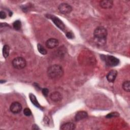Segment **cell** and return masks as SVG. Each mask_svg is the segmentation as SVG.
Segmentation results:
<instances>
[{
	"mask_svg": "<svg viewBox=\"0 0 130 130\" xmlns=\"http://www.w3.org/2000/svg\"><path fill=\"white\" fill-rule=\"evenodd\" d=\"M47 73L49 78L56 80L60 78L63 76V70L60 65L53 64L48 67Z\"/></svg>",
	"mask_w": 130,
	"mask_h": 130,
	"instance_id": "6da1fadb",
	"label": "cell"
},
{
	"mask_svg": "<svg viewBox=\"0 0 130 130\" xmlns=\"http://www.w3.org/2000/svg\"><path fill=\"white\" fill-rule=\"evenodd\" d=\"M107 30L103 26H98L93 31V36L95 41L100 45H104L106 41Z\"/></svg>",
	"mask_w": 130,
	"mask_h": 130,
	"instance_id": "7a4b0ae2",
	"label": "cell"
},
{
	"mask_svg": "<svg viewBox=\"0 0 130 130\" xmlns=\"http://www.w3.org/2000/svg\"><path fill=\"white\" fill-rule=\"evenodd\" d=\"M12 64L14 68L18 70H21L26 67V61L23 57L18 56L12 60Z\"/></svg>",
	"mask_w": 130,
	"mask_h": 130,
	"instance_id": "3957f363",
	"label": "cell"
},
{
	"mask_svg": "<svg viewBox=\"0 0 130 130\" xmlns=\"http://www.w3.org/2000/svg\"><path fill=\"white\" fill-rule=\"evenodd\" d=\"M102 58L107 65L110 67H115L119 63V60L112 55H102Z\"/></svg>",
	"mask_w": 130,
	"mask_h": 130,
	"instance_id": "277c9868",
	"label": "cell"
},
{
	"mask_svg": "<svg viewBox=\"0 0 130 130\" xmlns=\"http://www.w3.org/2000/svg\"><path fill=\"white\" fill-rule=\"evenodd\" d=\"M58 9L59 12L63 14H68L72 11V7L67 3L60 4Z\"/></svg>",
	"mask_w": 130,
	"mask_h": 130,
	"instance_id": "5b68a950",
	"label": "cell"
},
{
	"mask_svg": "<svg viewBox=\"0 0 130 130\" xmlns=\"http://www.w3.org/2000/svg\"><path fill=\"white\" fill-rule=\"evenodd\" d=\"M49 18L51 19L52 21L55 24V25L56 26H57L61 30H62V31L64 30L65 28H66L65 25H64V23H63V22L59 18L55 17V16H53V15H49Z\"/></svg>",
	"mask_w": 130,
	"mask_h": 130,
	"instance_id": "8992f818",
	"label": "cell"
},
{
	"mask_svg": "<svg viewBox=\"0 0 130 130\" xmlns=\"http://www.w3.org/2000/svg\"><path fill=\"white\" fill-rule=\"evenodd\" d=\"M22 109V107L21 104L18 102H13L10 106V111L14 114H17L20 113Z\"/></svg>",
	"mask_w": 130,
	"mask_h": 130,
	"instance_id": "52a82bcc",
	"label": "cell"
},
{
	"mask_svg": "<svg viewBox=\"0 0 130 130\" xmlns=\"http://www.w3.org/2000/svg\"><path fill=\"white\" fill-rule=\"evenodd\" d=\"M59 44L58 41L54 38H50L48 39L45 43L46 46L49 49H53L56 47Z\"/></svg>",
	"mask_w": 130,
	"mask_h": 130,
	"instance_id": "ba28073f",
	"label": "cell"
},
{
	"mask_svg": "<svg viewBox=\"0 0 130 130\" xmlns=\"http://www.w3.org/2000/svg\"><path fill=\"white\" fill-rule=\"evenodd\" d=\"M117 72L115 70H111L108 72V73L107 75L106 78L107 80L110 82H113L117 76Z\"/></svg>",
	"mask_w": 130,
	"mask_h": 130,
	"instance_id": "9c48e42d",
	"label": "cell"
},
{
	"mask_svg": "<svg viewBox=\"0 0 130 130\" xmlns=\"http://www.w3.org/2000/svg\"><path fill=\"white\" fill-rule=\"evenodd\" d=\"M113 5V2L110 0H104L100 2V6L103 9H110Z\"/></svg>",
	"mask_w": 130,
	"mask_h": 130,
	"instance_id": "30bf717a",
	"label": "cell"
},
{
	"mask_svg": "<svg viewBox=\"0 0 130 130\" xmlns=\"http://www.w3.org/2000/svg\"><path fill=\"white\" fill-rule=\"evenodd\" d=\"M62 95L58 91H55L51 93L50 95V99L53 102H59L62 100Z\"/></svg>",
	"mask_w": 130,
	"mask_h": 130,
	"instance_id": "8fae6325",
	"label": "cell"
},
{
	"mask_svg": "<svg viewBox=\"0 0 130 130\" xmlns=\"http://www.w3.org/2000/svg\"><path fill=\"white\" fill-rule=\"evenodd\" d=\"M88 116L87 113L84 111H80L78 112L75 117V120L76 121H79L81 120H82L85 118H86Z\"/></svg>",
	"mask_w": 130,
	"mask_h": 130,
	"instance_id": "7c38bea8",
	"label": "cell"
},
{
	"mask_svg": "<svg viewBox=\"0 0 130 130\" xmlns=\"http://www.w3.org/2000/svg\"><path fill=\"white\" fill-rule=\"evenodd\" d=\"M75 128V124L73 122H66L63 123L60 127L62 130H72Z\"/></svg>",
	"mask_w": 130,
	"mask_h": 130,
	"instance_id": "4fadbf2b",
	"label": "cell"
},
{
	"mask_svg": "<svg viewBox=\"0 0 130 130\" xmlns=\"http://www.w3.org/2000/svg\"><path fill=\"white\" fill-rule=\"evenodd\" d=\"M29 99L31 102V103L32 104H34L36 107L38 108H40V109H42V107L41 106V105H40V104L39 103L36 96L33 94L32 93H29Z\"/></svg>",
	"mask_w": 130,
	"mask_h": 130,
	"instance_id": "5bb4252c",
	"label": "cell"
},
{
	"mask_svg": "<svg viewBox=\"0 0 130 130\" xmlns=\"http://www.w3.org/2000/svg\"><path fill=\"white\" fill-rule=\"evenodd\" d=\"M10 47L8 45H5L3 48V55L4 58H7L9 55Z\"/></svg>",
	"mask_w": 130,
	"mask_h": 130,
	"instance_id": "9a60e30c",
	"label": "cell"
},
{
	"mask_svg": "<svg viewBox=\"0 0 130 130\" xmlns=\"http://www.w3.org/2000/svg\"><path fill=\"white\" fill-rule=\"evenodd\" d=\"M122 86L124 91L128 92L130 91V83L129 80L124 81Z\"/></svg>",
	"mask_w": 130,
	"mask_h": 130,
	"instance_id": "2e32d148",
	"label": "cell"
},
{
	"mask_svg": "<svg viewBox=\"0 0 130 130\" xmlns=\"http://www.w3.org/2000/svg\"><path fill=\"white\" fill-rule=\"evenodd\" d=\"M37 48H38V50L39 51V52L43 54V55H45L47 54V50L45 49V48L40 44H38L37 45Z\"/></svg>",
	"mask_w": 130,
	"mask_h": 130,
	"instance_id": "e0dca14e",
	"label": "cell"
},
{
	"mask_svg": "<svg viewBox=\"0 0 130 130\" xmlns=\"http://www.w3.org/2000/svg\"><path fill=\"white\" fill-rule=\"evenodd\" d=\"M13 26L16 30H19L21 27V22L20 20H17L13 22Z\"/></svg>",
	"mask_w": 130,
	"mask_h": 130,
	"instance_id": "ac0fdd59",
	"label": "cell"
},
{
	"mask_svg": "<svg viewBox=\"0 0 130 130\" xmlns=\"http://www.w3.org/2000/svg\"><path fill=\"white\" fill-rule=\"evenodd\" d=\"M119 113L116 112H111L110 113H109L107 114L106 116V118H111L112 117H118L119 116Z\"/></svg>",
	"mask_w": 130,
	"mask_h": 130,
	"instance_id": "d6986e66",
	"label": "cell"
},
{
	"mask_svg": "<svg viewBox=\"0 0 130 130\" xmlns=\"http://www.w3.org/2000/svg\"><path fill=\"white\" fill-rule=\"evenodd\" d=\"M24 114L26 116H29L31 115V111L28 108H26L23 110Z\"/></svg>",
	"mask_w": 130,
	"mask_h": 130,
	"instance_id": "ffe728a7",
	"label": "cell"
},
{
	"mask_svg": "<svg viewBox=\"0 0 130 130\" xmlns=\"http://www.w3.org/2000/svg\"><path fill=\"white\" fill-rule=\"evenodd\" d=\"M49 90L48 88H43L42 89V92L43 93V94L45 96H47L48 95V93H49Z\"/></svg>",
	"mask_w": 130,
	"mask_h": 130,
	"instance_id": "44dd1931",
	"label": "cell"
},
{
	"mask_svg": "<svg viewBox=\"0 0 130 130\" xmlns=\"http://www.w3.org/2000/svg\"><path fill=\"white\" fill-rule=\"evenodd\" d=\"M6 16H7V14H6V13L5 11H1L0 12V18H1V19H5L6 18Z\"/></svg>",
	"mask_w": 130,
	"mask_h": 130,
	"instance_id": "7402d4cb",
	"label": "cell"
},
{
	"mask_svg": "<svg viewBox=\"0 0 130 130\" xmlns=\"http://www.w3.org/2000/svg\"><path fill=\"white\" fill-rule=\"evenodd\" d=\"M66 36L69 39H73L74 38V35L72 32H67L66 33Z\"/></svg>",
	"mask_w": 130,
	"mask_h": 130,
	"instance_id": "603a6c76",
	"label": "cell"
}]
</instances>
